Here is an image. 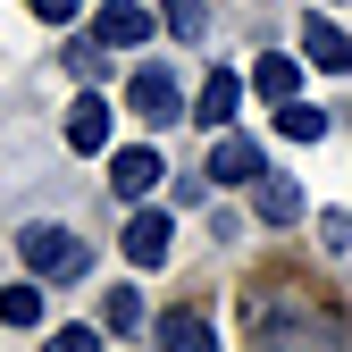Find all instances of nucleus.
Instances as JSON below:
<instances>
[{
	"label": "nucleus",
	"mask_w": 352,
	"mask_h": 352,
	"mask_svg": "<svg viewBox=\"0 0 352 352\" xmlns=\"http://www.w3.org/2000/svg\"><path fill=\"white\" fill-rule=\"evenodd\" d=\"M93 42H151V9L143 0H101V17H93Z\"/></svg>",
	"instance_id": "8"
},
{
	"label": "nucleus",
	"mask_w": 352,
	"mask_h": 352,
	"mask_svg": "<svg viewBox=\"0 0 352 352\" xmlns=\"http://www.w3.org/2000/svg\"><path fill=\"white\" fill-rule=\"evenodd\" d=\"M277 135H285V143H319V135H327V109L285 101V109H277Z\"/></svg>",
	"instance_id": "14"
},
{
	"label": "nucleus",
	"mask_w": 352,
	"mask_h": 352,
	"mask_svg": "<svg viewBox=\"0 0 352 352\" xmlns=\"http://www.w3.org/2000/svg\"><path fill=\"white\" fill-rule=\"evenodd\" d=\"M252 352H344V327L327 302H277L252 311Z\"/></svg>",
	"instance_id": "1"
},
{
	"label": "nucleus",
	"mask_w": 352,
	"mask_h": 352,
	"mask_svg": "<svg viewBox=\"0 0 352 352\" xmlns=\"http://www.w3.org/2000/svg\"><path fill=\"white\" fill-rule=\"evenodd\" d=\"M160 17L176 25V42H201V0H160Z\"/></svg>",
	"instance_id": "18"
},
{
	"label": "nucleus",
	"mask_w": 352,
	"mask_h": 352,
	"mask_svg": "<svg viewBox=\"0 0 352 352\" xmlns=\"http://www.w3.org/2000/svg\"><path fill=\"white\" fill-rule=\"evenodd\" d=\"M235 109H243V76H235V67H210V84H201V101H193V118H201V126H218V135H227V126H235Z\"/></svg>",
	"instance_id": "6"
},
{
	"label": "nucleus",
	"mask_w": 352,
	"mask_h": 352,
	"mask_svg": "<svg viewBox=\"0 0 352 352\" xmlns=\"http://www.w3.org/2000/svg\"><path fill=\"white\" fill-rule=\"evenodd\" d=\"M101 327H109V336H135V327H143V294H135V285H118V294L101 302Z\"/></svg>",
	"instance_id": "15"
},
{
	"label": "nucleus",
	"mask_w": 352,
	"mask_h": 352,
	"mask_svg": "<svg viewBox=\"0 0 352 352\" xmlns=\"http://www.w3.org/2000/svg\"><path fill=\"white\" fill-rule=\"evenodd\" d=\"M302 51H311L319 67H336V76H344V67H352V34H336L327 17H311V25H302Z\"/></svg>",
	"instance_id": "13"
},
{
	"label": "nucleus",
	"mask_w": 352,
	"mask_h": 352,
	"mask_svg": "<svg viewBox=\"0 0 352 352\" xmlns=\"http://www.w3.org/2000/svg\"><path fill=\"white\" fill-rule=\"evenodd\" d=\"M252 210L260 218H269V227H294V218H302V185H294V176H260V185H252Z\"/></svg>",
	"instance_id": "11"
},
{
	"label": "nucleus",
	"mask_w": 352,
	"mask_h": 352,
	"mask_svg": "<svg viewBox=\"0 0 352 352\" xmlns=\"http://www.w3.org/2000/svg\"><path fill=\"white\" fill-rule=\"evenodd\" d=\"M210 176H218V185H260V176H269V151H260L252 135H218Z\"/></svg>",
	"instance_id": "4"
},
{
	"label": "nucleus",
	"mask_w": 352,
	"mask_h": 352,
	"mask_svg": "<svg viewBox=\"0 0 352 352\" xmlns=\"http://www.w3.org/2000/svg\"><path fill=\"white\" fill-rule=\"evenodd\" d=\"M168 252H176V218H160V210L126 218V260H135V269H160Z\"/></svg>",
	"instance_id": "5"
},
{
	"label": "nucleus",
	"mask_w": 352,
	"mask_h": 352,
	"mask_svg": "<svg viewBox=\"0 0 352 352\" xmlns=\"http://www.w3.org/2000/svg\"><path fill=\"white\" fill-rule=\"evenodd\" d=\"M76 9H84V0H34V17H42V25H67Z\"/></svg>",
	"instance_id": "21"
},
{
	"label": "nucleus",
	"mask_w": 352,
	"mask_h": 352,
	"mask_svg": "<svg viewBox=\"0 0 352 352\" xmlns=\"http://www.w3.org/2000/svg\"><path fill=\"white\" fill-rule=\"evenodd\" d=\"M319 235H327V252H344V243H352V218H344V210H327V218H319Z\"/></svg>",
	"instance_id": "20"
},
{
	"label": "nucleus",
	"mask_w": 352,
	"mask_h": 352,
	"mask_svg": "<svg viewBox=\"0 0 352 352\" xmlns=\"http://www.w3.org/2000/svg\"><path fill=\"white\" fill-rule=\"evenodd\" d=\"M160 176H168V168H160V151H143V143H126V151H109V185H118L126 201H143V193L160 185Z\"/></svg>",
	"instance_id": "7"
},
{
	"label": "nucleus",
	"mask_w": 352,
	"mask_h": 352,
	"mask_svg": "<svg viewBox=\"0 0 352 352\" xmlns=\"http://www.w3.org/2000/svg\"><path fill=\"white\" fill-rule=\"evenodd\" d=\"M17 252H25V269H34V277H51V285H67V277L93 269V252H84L67 227H25V235H17Z\"/></svg>",
	"instance_id": "2"
},
{
	"label": "nucleus",
	"mask_w": 352,
	"mask_h": 352,
	"mask_svg": "<svg viewBox=\"0 0 352 352\" xmlns=\"http://www.w3.org/2000/svg\"><path fill=\"white\" fill-rule=\"evenodd\" d=\"M42 352H101V327H59Z\"/></svg>",
	"instance_id": "19"
},
{
	"label": "nucleus",
	"mask_w": 352,
	"mask_h": 352,
	"mask_svg": "<svg viewBox=\"0 0 352 352\" xmlns=\"http://www.w3.org/2000/svg\"><path fill=\"white\" fill-rule=\"evenodd\" d=\"M126 109H135L143 126H176V76L151 59V67H135V84H126Z\"/></svg>",
	"instance_id": "3"
},
{
	"label": "nucleus",
	"mask_w": 352,
	"mask_h": 352,
	"mask_svg": "<svg viewBox=\"0 0 352 352\" xmlns=\"http://www.w3.org/2000/svg\"><path fill=\"white\" fill-rule=\"evenodd\" d=\"M67 151H109V101L101 93H84L67 109Z\"/></svg>",
	"instance_id": "10"
},
{
	"label": "nucleus",
	"mask_w": 352,
	"mask_h": 352,
	"mask_svg": "<svg viewBox=\"0 0 352 352\" xmlns=\"http://www.w3.org/2000/svg\"><path fill=\"white\" fill-rule=\"evenodd\" d=\"M252 93H260V101H277V109H285V101H302V67H294L285 51H269V59L252 67Z\"/></svg>",
	"instance_id": "12"
},
{
	"label": "nucleus",
	"mask_w": 352,
	"mask_h": 352,
	"mask_svg": "<svg viewBox=\"0 0 352 352\" xmlns=\"http://www.w3.org/2000/svg\"><path fill=\"white\" fill-rule=\"evenodd\" d=\"M151 352H218V336H210L201 311H168V319L151 327Z\"/></svg>",
	"instance_id": "9"
},
{
	"label": "nucleus",
	"mask_w": 352,
	"mask_h": 352,
	"mask_svg": "<svg viewBox=\"0 0 352 352\" xmlns=\"http://www.w3.org/2000/svg\"><path fill=\"white\" fill-rule=\"evenodd\" d=\"M67 67H76L84 84H101V67H109V42H67Z\"/></svg>",
	"instance_id": "17"
},
{
	"label": "nucleus",
	"mask_w": 352,
	"mask_h": 352,
	"mask_svg": "<svg viewBox=\"0 0 352 352\" xmlns=\"http://www.w3.org/2000/svg\"><path fill=\"white\" fill-rule=\"evenodd\" d=\"M0 319L9 327H42V285H9L0 294Z\"/></svg>",
	"instance_id": "16"
}]
</instances>
